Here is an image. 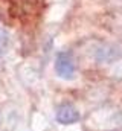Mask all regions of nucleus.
<instances>
[{
	"label": "nucleus",
	"mask_w": 122,
	"mask_h": 131,
	"mask_svg": "<svg viewBox=\"0 0 122 131\" xmlns=\"http://www.w3.org/2000/svg\"><path fill=\"white\" fill-rule=\"evenodd\" d=\"M55 70L58 73V76L63 79H72L75 75V63L72 58L70 52H60L57 55V61H55Z\"/></svg>",
	"instance_id": "1"
},
{
	"label": "nucleus",
	"mask_w": 122,
	"mask_h": 131,
	"mask_svg": "<svg viewBox=\"0 0 122 131\" xmlns=\"http://www.w3.org/2000/svg\"><path fill=\"white\" fill-rule=\"evenodd\" d=\"M119 57H121V49L116 44L105 43L95 50V58L99 63H115Z\"/></svg>",
	"instance_id": "2"
},
{
	"label": "nucleus",
	"mask_w": 122,
	"mask_h": 131,
	"mask_svg": "<svg viewBox=\"0 0 122 131\" xmlns=\"http://www.w3.org/2000/svg\"><path fill=\"white\" fill-rule=\"evenodd\" d=\"M6 44H8V34L5 32V29L0 26V55L3 53Z\"/></svg>",
	"instance_id": "4"
},
{
	"label": "nucleus",
	"mask_w": 122,
	"mask_h": 131,
	"mask_svg": "<svg viewBox=\"0 0 122 131\" xmlns=\"http://www.w3.org/2000/svg\"><path fill=\"white\" fill-rule=\"evenodd\" d=\"M81 119L79 111L72 105V104H61L57 108V121L63 125H70L75 124Z\"/></svg>",
	"instance_id": "3"
}]
</instances>
